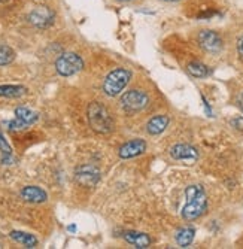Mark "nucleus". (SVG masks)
Masks as SVG:
<instances>
[{
	"instance_id": "nucleus-1",
	"label": "nucleus",
	"mask_w": 243,
	"mask_h": 249,
	"mask_svg": "<svg viewBox=\"0 0 243 249\" xmlns=\"http://www.w3.org/2000/svg\"><path fill=\"white\" fill-rule=\"evenodd\" d=\"M185 197H187V205L182 211V216L187 221L197 219L202 216L206 211V194L200 185H190L185 190Z\"/></svg>"
},
{
	"instance_id": "nucleus-2",
	"label": "nucleus",
	"mask_w": 243,
	"mask_h": 249,
	"mask_svg": "<svg viewBox=\"0 0 243 249\" xmlns=\"http://www.w3.org/2000/svg\"><path fill=\"white\" fill-rule=\"evenodd\" d=\"M88 121H90V125L91 128L96 131V133H109L110 130L114 128V120H112V115H110V112L107 110L106 106H103L102 103H91L88 106Z\"/></svg>"
},
{
	"instance_id": "nucleus-3",
	"label": "nucleus",
	"mask_w": 243,
	"mask_h": 249,
	"mask_svg": "<svg viewBox=\"0 0 243 249\" xmlns=\"http://www.w3.org/2000/svg\"><path fill=\"white\" fill-rule=\"evenodd\" d=\"M131 73L125 69H115L110 72L103 82V91L109 96V97H115L118 96L122 89L125 88V85L130 82Z\"/></svg>"
},
{
	"instance_id": "nucleus-4",
	"label": "nucleus",
	"mask_w": 243,
	"mask_h": 249,
	"mask_svg": "<svg viewBox=\"0 0 243 249\" xmlns=\"http://www.w3.org/2000/svg\"><path fill=\"white\" fill-rule=\"evenodd\" d=\"M84 61L75 53H66L60 55L55 61V69L61 76H72L82 71Z\"/></svg>"
},
{
	"instance_id": "nucleus-5",
	"label": "nucleus",
	"mask_w": 243,
	"mask_h": 249,
	"mask_svg": "<svg viewBox=\"0 0 243 249\" xmlns=\"http://www.w3.org/2000/svg\"><path fill=\"white\" fill-rule=\"evenodd\" d=\"M148 96L140 89H130L121 97V106L125 112H138L148 106Z\"/></svg>"
},
{
	"instance_id": "nucleus-6",
	"label": "nucleus",
	"mask_w": 243,
	"mask_h": 249,
	"mask_svg": "<svg viewBox=\"0 0 243 249\" xmlns=\"http://www.w3.org/2000/svg\"><path fill=\"white\" fill-rule=\"evenodd\" d=\"M75 179L82 187H94L100 179V172L97 167L90 164L79 166L75 172Z\"/></svg>"
},
{
	"instance_id": "nucleus-7",
	"label": "nucleus",
	"mask_w": 243,
	"mask_h": 249,
	"mask_svg": "<svg viewBox=\"0 0 243 249\" xmlns=\"http://www.w3.org/2000/svg\"><path fill=\"white\" fill-rule=\"evenodd\" d=\"M29 21L37 29H47L54 22V12L48 6H36L29 14Z\"/></svg>"
},
{
	"instance_id": "nucleus-8",
	"label": "nucleus",
	"mask_w": 243,
	"mask_h": 249,
	"mask_svg": "<svg viewBox=\"0 0 243 249\" xmlns=\"http://www.w3.org/2000/svg\"><path fill=\"white\" fill-rule=\"evenodd\" d=\"M170 155L174 160H181V161H188V163H194L198 158V152L195 151V148L185 145V143H178L170 148Z\"/></svg>"
},
{
	"instance_id": "nucleus-9",
	"label": "nucleus",
	"mask_w": 243,
	"mask_h": 249,
	"mask_svg": "<svg viewBox=\"0 0 243 249\" xmlns=\"http://www.w3.org/2000/svg\"><path fill=\"white\" fill-rule=\"evenodd\" d=\"M198 42H200L202 48L209 53H218L223 48V40H221V37L215 32H210V30H205L198 35Z\"/></svg>"
},
{
	"instance_id": "nucleus-10",
	"label": "nucleus",
	"mask_w": 243,
	"mask_h": 249,
	"mask_svg": "<svg viewBox=\"0 0 243 249\" xmlns=\"http://www.w3.org/2000/svg\"><path fill=\"white\" fill-rule=\"evenodd\" d=\"M146 151V143L142 139H135V141H130L127 143H124L120 148V157L121 158H133L138 157L140 154H143Z\"/></svg>"
},
{
	"instance_id": "nucleus-11",
	"label": "nucleus",
	"mask_w": 243,
	"mask_h": 249,
	"mask_svg": "<svg viewBox=\"0 0 243 249\" xmlns=\"http://www.w3.org/2000/svg\"><path fill=\"white\" fill-rule=\"evenodd\" d=\"M21 197H23L29 203H43V201L47 200L48 196H47V193L43 191L42 188L30 185V187H24L23 188V191H21Z\"/></svg>"
},
{
	"instance_id": "nucleus-12",
	"label": "nucleus",
	"mask_w": 243,
	"mask_h": 249,
	"mask_svg": "<svg viewBox=\"0 0 243 249\" xmlns=\"http://www.w3.org/2000/svg\"><path fill=\"white\" fill-rule=\"evenodd\" d=\"M169 125V117L166 115H157L149 120L148 125H146V130L149 134L152 136H157V134H161Z\"/></svg>"
},
{
	"instance_id": "nucleus-13",
	"label": "nucleus",
	"mask_w": 243,
	"mask_h": 249,
	"mask_svg": "<svg viewBox=\"0 0 243 249\" xmlns=\"http://www.w3.org/2000/svg\"><path fill=\"white\" fill-rule=\"evenodd\" d=\"M124 239H125L128 243L133 245V246L142 248V249H145V248H148V246L151 245V237H149L148 234H145V233L127 231V233L124 234Z\"/></svg>"
},
{
	"instance_id": "nucleus-14",
	"label": "nucleus",
	"mask_w": 243,
	"mask_h": 249,
	"mask_svg": "<svg viewBox=\"0 0 243 249\" xmlns=\"http://www.w3.org/2000/svg\"><path fill=\"white\" fill-rule=\"evenodd\" d=\"M27 93V88L23 85H0V96L2 97H9V99H17Z\"/></svg>"
},
{
	"instance_id": "nucleus-15",
	"label": "nucleus",
	"mask_w": 243,
	"mask_h": 249,
	"mask_svg": "<svg viewBox=\"0 0 243 249\" xmlns=\"http://www.w3.org/2000/svg\"><path fill=\"white\" fill-rule=\"evenodd\" d=\"M15 115H17V120L23 123L26 127L32 125L33 123L37 121V114L27 107H17L15 109Z\"/></svg>"
},
{
	"instance_id": "nucleus-16",
	"label": "nucleus",
	"mask_w": 243,
	"mask_h": 249,
	"mask_svg": "<svg viewBox=\"0 0 243 249\" xmlns=\"http://www.w3.org/2000/svg\"><path fill=\"white\" fill-rule=\"evenodd\" d=\"M11 239L24 245L26 248H35L37 245V239L33 236V234H29V233H24V231H11Z\"/></svg>"
},
{
	"instance_id": "nucleus-17",
	"label": "nucleus",
	"mask_w": 243,
	"mask_h": 249,
	"mask_svg": "<svg viewBox=\"0 0 243 249\" xmlns=\"http://www.w3.org/2000/svg\"><path fill=\"white\" fill-rule=\"evenodd\" d=\"M194 234H195V231H194V229H191V227H184V229H181V230H178L176 231V242H178V245L181 246V248H187L188 245H191V242H192V239H194Z\"/></svg>"
},
{
	"instance_id": "nucleus-18",
	"label": "nucleus",
	"mask_w": 243,
	"mask_h": 249,
	"mask_svg": "<svg viewBox=\"0 0 243 249\" xmlns=\"http://www.w3.org/2000/svg\"><path fill=\"white\" fill-rule=\"evenodd\" d=\"M187 69H188L190 75H192L194 78H205V76L209 75V69H208V67L205 64H202V63H198V61L190 63Z\"/></svg>"
},
{
	"instance_id": "nucleus-19",
	"label": "nucleus",
	"mask_w": 243,
	"mask_h": 249,
	"mask_svg": "<svg viewBox=\"0 0 243 249\" xmlns=\"http://www.w3.org/2000/svg\"><path fill=\"white\" fill-rule=\"evenodd\" d=\"M15 53L8 45H0V66H8L14 61Z\"/></svg>"
},
{
	"instance_id": "nucleus-20",
	"label": "nucleus",
	"mask_w": 243,
	"mask_h": 249,
	"mask_svg": "<svg viewBox=\"0 0 243 249\" xmlns=\"http://www.w3.org/2000/svg\"><path fill=\"white\" fill-rule=\"evenodd\" d=\"M0 151H2V154H3V155H11V154H12V148H11V145L8 143V141L3 138L2 134H0Z\"/></svg>"
},
{
	"instance_id": "nucleus-21",
	"label": "nucleus",
	"mask_w": 243,
	"mask_h": 249,
	"mask_svg": "<svg viewBox=\"0 0 243 249\" xmlns=\"http://www.w3.org/2000/svg\"><path fill=\"white\" fill-rule=\"evenodd\" d=\"M231 124H233L236 128L243 130V118H236V120H233V121H231Z\"/></svg>"
},
{
	"instance_id": "nucleus-22",
	"label": "nucleus",
	"mask_w": 243,
	"mask_h": 249,
	"mask_svg": "<svg viewBox=\"0 0 243 249\" xmlns=\"http://www.w3.org/2000/svg\"><path fill=\"white\" fill-rule=\"evenodd\" d=\"M237 50H239V53L243 55V36L239 39V42H237Z\"/></svg>"
},
{
	"instance_id": "nucleus-23",
	"label": "nucleus",
	"mask_w": 243,
	"mask_h": 249,
	"mask_svg": "<svg viewBox=\"0 0 243 249\" xmlns=\"http://www.w3.org/2000/svg\"><path fill=\"white\" fill-rule=\"evenodd\" d=\"M239 103H240V107H242V110H243V93H242V96H240V100H239Z\"/></svg>"
},
{
	"instance_id": "nucleus-24",
	"label": "nucleus",
	"mask_w": 243,
	"mask_h": 249,
	"mask_svg": "<svg viewBox=\"0 0 243 249\" xmlns=\"http://www.w3.org/2000/svg\"><path fill=\"white\" fill-rule=\"evenodd\" d=\"M75 230H76L75 225H70V227H69V231H75Z\"/></svg>"
},
{
	"instance_id": "nucleus-25",
	"label": "nucleus",
	"mask_w": 243,
	"mask_h": 249,
	"mask_svg": "<svg viewBox=\"0 0 243 249\" xmlns=\"http://www.w3.org/2000/svg\"><path fill=\"white\" fill-rule=\"evenodd\" d=\"M164 2H178V0H164Z\"/></svg>"
},
{
	"instance_id": "nucleus-26",
	"label": "nucleus",
	"mask_w": 243,
	"mask_h": 249,
	"mask_svg": "<svg viewBox=\"0 0 243 249\" xmlns=\"http://www.w3.org/2000/svg\"><path fill=\"white\" fill-rule=\"evenodd\" d=\"M0 2H6V0H0Z\"/></svg>"
},
{
	"instance_id": "nucleus-27",
	"label": "nucleus",
	"mask_w": 243,
	"mask_h": 249,
	"mask_svg": "<svg viewBox=\"0 0 243 249\" xmlns=\"http://www.w3.org/2000/svg\"><path fill=\"white\" fill-rule=\"evenodd\" d=\"M122 2H124V0H122Z\"/></svg>"
}]
</instances>
